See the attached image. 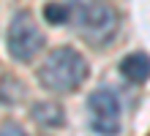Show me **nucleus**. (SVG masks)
Returning <instances> with one entry per match:
<instances>
[{
	"mask_svg": "<svg viewBox=\"0 0 150 136\" xmlns=\"http://www.w3.org/2000/svg\"><path fill=\"white\" fill-rule=\"evenodd\" d=\"M87 76V60L71 47H57L38 68V82L52 93H71Z\"/></svg>",
	"mask_w": 150,
	"mask_h": 136,
	"instance_id": "1",
	"label": "nucleus"
},
{
	"mask_svg": "<svg viewBox=\"0 0 150 136\" xmlns=\"http://www.w3.org/2000/svg\"><path fill=\"white\" fill-rule=\"evenodd\" d=\"M76 30L85 41L104 44L117 30V14L104 0H85L76 11Z\"/></svg>",
	"mask_w": 150,
	"mask_h": 136,
	"instance_id": "2",
	"label": "nucleus"
},
{
	"mask_svg": "<svg viewBox=\"0 0 150 136\" xmlns=\"http://www.w3.org/2000/svg\"><path fill=\"white\" fill-rule=\"evenodd\" d=\"M6 44H8L11 57L19 60V63H30V60L41 52V47H44V35H41V30H38L36 19H33L28 11H19V14L11 19Z\"/></svg>",
	"mask_w": 150,
	"mask_h": 136,
	"instance_id": "3",
	"label": "nucleus"
},
{
	"mask_svg": "<svg viewBox=\"0 0 150 136\" xmlns=\"http://www.w3.org/2000/svg\"><path fill=\"white\" fill-rule=\"evenodd\" d=\"M87 109H90V125L96 133L115 136L120 131V101L112 90L107 87L93 90L87 98Z\"/></svg>",
	"mask_w": 150,
	"mask_h": 136,
	"instance_id": "4",
	"label": "nucleus"
},
{
	"mask_svg": "<svg viewBox=\"0 0 150 136\" xmlns=\"http://www.w3.org/2000/svg\"><path fill=\"white\" fill-rule=\"evenodd\" d=\"M120 74L128 82H134V85H142V82L150 79V57L145 52H134L128 57H123L120 60Z\"/></svg>",
	"mask_w": 150,
	"mask_h": 136,
	"instance_id": "5",
	"label": "nucleus"
},
{
	"mask_svg": "<svg viewBox=\"0 0 150 136\" xmlns=\"http://www.w3.org/2000/svg\"><path fill=\"white\" fill-rule=\"evenodd\" d=\"M33 120L47 128H57V125H63V109L52 101H41L33 106Z\"/></svg>",
	"mask_w": 150,
	"mask_h": 136,
	"instance_id": "6",
	"label": "nucleus"
},
{
	"mask_svg": "<svg viewBox=\"0 0 150 136\" xmlns=\"http://www.w3.org/2000/svg\"><path fill=\"white\" fill-rule=\"evenodd\" d=\"M44 19H47L49 25H66L68 19H71V8L63 6V3H49L47 8H44Z\"/></svg>",
	"mask_w": 150,
	"mask_h": 136,
	"instance_id": "7",
	"label": "nucleus"
},
{
	"mask_svg": "<svg viewBox=\"0 0 150 136\" xmlns=\"http://www.w3.org/2000/svg\"><path fill=\"white\" fill-rule=\"evenodd\" d=\"M0 136H28L19 125H14V123H6L3 128H0Z\"/></svg>",
	"mask_w": 150,
	"mask_h": 136,
	"instance_id": "8",
	"label": "nucleus"
}]
</instances>
